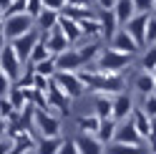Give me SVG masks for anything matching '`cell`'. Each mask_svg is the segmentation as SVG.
Returning a JSON list of instances; mask_svg holds the SVG:
<instances>
[{
    "mask_svg": "<svg viewBox=\"0 0 156 154\" xmlns=\"http://www.w3.org/2000/svg\"><path fill=\"white\" fill-rule=\"evenodd\" d=\"M144 144H119V141H111L106 147V154H144Z\"/></svg>",
    "mask_w": 156,
    "mask_h": 154,
    "instance_id": "cell-28",
    "label": "cell"
},
{
    "mask_svg": "<svg viewBox=\"0 0 156 154\" xmlns=\"http://www.w3.org/2000/svg\"><path fill=\"white\" fill-rule=\"evenodd\" d=\"M61 13H66L68 18H73V20H78V23L86 20V18H96V15H98L91 5H66Z\"/></svg>",
    "mask_w": 156,
    "mask_h": 154,
    "instance_id": "cell-24",
    "label": "cell"
},
{
    "mask_svg": "<svg viewBox=\"0 0 156 154\" xmlns=\"http://www.w3.org/2000/svg\"><path fill=\"white\" fill-rule=\"evenodd\" d=\"M55 61H58V71H81L83 68V58H81V51L78 48H68V51H63L61 56H55Z\"/></svg>",
    "mask_w": 156,
    "mask_h": 154,
    "instance_id": "cell-11",
    "label": "cell"
},
{
    "mask_svg": "<svg viewBox=\"0 0 156 154\" xmlns=\"http://www.w3.org/2000/svg\"><path fill=\"white\" fill-rule=\"evenodd\" d=\"M23 58L18 56V51L13 48V43L8 41L5 46H3V53H0V66H3V73L5 76H10V79L18 83L20 81V76H23Z\"/></svg>",
    "mask_w": 156,
    "mask_h": 154,
    "instance_id": "cell-4",
    "label": "cell"
},
{
    "mask_svg": "<svg viewBox=\"0 0 156 154\" xmlns=\"http://www.w3.org/2000/svg\"><path fill=\"white\" fill-rule=\"evenodd\" d=\"M141 68H144V71H154V68H156V43L146 46V51H144V56H141Z\"/></svg>",
    "mask_w": 156,
    "mask_h": 154,
    "instance_id": "cell-31",
    "label": "cell"
},
{
    "mask_svg": "<svg viewBox=\"0 0 156 154\" xmlns=\"http://www.w3.org/2000/svg\"><path fill=\"white\" fill-rule=\"evenodd\" d=\"M55 83L61 86L71 99H78V96L86 91V83H83V79H81L78 71H58L55 73Z\"/></svg>",
    "mask_w": 156,
    "mask_h": 154,
    "instance_id": "cell-5",
    "label": "cell"
},
{
    "mask_svg": "<svg viewBox=\"0 0 156 154\" xmlns=\"http://www.w3.org/2000/svg\"><path fill=\"white\" fill-rule=\"evenodd\" d=\"M98 20H101V28H103V38L106 41H111V38L119 33V28H123L119 23V18H116L113 10H98Z\"/></svg>",
    "mask_w": 156,
    "mask_h": 154,
    "instance_id": "cell-18",
    "label": "cell"
},
{
    "mask_svg": "<svg viewBox=\"0 0 156 154\" xmlns=\"http://www.w3.org/2000/svg\"><path fill=\"white\" fill-rule=\"evenodd\" d=\"M76 144H78V149H81V154H106V144L96 137V134H83V131H78V137H76Z\"/></svg>",
    "mask_w": 156,
    "mask_h": 154,
    "instance_id": "cell-13",
    "label": "cell"
},
{
    "mask_svg": "<svg viewBox=\"0 0 156 154\" xmlns=\"http://www.w3.org/2000/svg\"><path fill=\"white\" fill-rule=\"evenodd\" d=\"M141 109L149 114L151 119H156V91L149 94V96H141Z\"/></svg>",
    "mask_w": 156,
    "mask_h": 154,
    "instance_id": "cell-32",
    "label": "cell"
},
{
    "mask_svg": "<svg viewBox=\"0 0 156 154\" xmlns=\"http://www.w3.org/2000/svg\"><path fill=\"white\" fill-rule=\"evenodd\" d=\"M63 137H38V141H35V154H58L61 152V147H63Z\"/></svg>",
    "mask_w": 156,
    "mask_h": 154,
    "instance_id": "cell-21",
    "label": "cell"
},
{
    "mask_svg": "<svg viewBox=\"0 0 156 154\" xmlns=\"http://www.w3.org/2000/svg\"><path fill=\"white\" fill-rule=\"evenodd\" d=\"M68 5H91V0H66Z\"/></svg>",
    "mask_w": 156,
    "mask_h": 154,
    "instance_id": "cell-39",
    "label": "cell"
},
{
    "mask_svg": "<svg viewBox=\"0 0 156 154\" xmlns=\"http://www.w3.org/2000/svg\"><path fill=\"white\" fill-rule=\"evenodd\" d=\"M113 13H116V18H119V23L126 25V23H129L139 10H136L133 0H119V3H116V8H113Z\"/></svg>",
    "mask_w": 156,
    "mask_h": 154,
    "instance_id": "cell-23",
    "label": "cell"
},
{
    "mask_svg": "<svg viewBox=\"0 0 156 154\" xmlns=\"http://www.w3.org/2000/svg\"><path fill=\"white\" fill-rule=\"evenodd\" d=\"M149 18H151V13H136L129 23H126L123 28L129 31L136 41H139V46L141 48H146V31H149Z\"/></svg>",
    "mask_w": 156,
    "mask_h": 154,
    "instance_id": "cell-8",
    "label": "cell"
},
{
    "mask_svg": "<svg viewBox=\"0 0 156 154\" xmlns=\"http://www.w3.org/2000/svg\"><path fill=\"white\" fill-rule=\"evenodd\" d=\"M131 114H133V99L126 91L116 94L113 96V119L126 121V119H131Z\"/></svg>",
    "mask_w": 156,
    "mask_h": 154,
    "instance_id": "cell-15",
    "label": "cell"
},
{
    "mask_svg": "<svg viewBox=\"0 0 156 154\" xmlns=\"http://www.w3.org/2000/svg\"><path fill=\"white\" fill-rule=\"evenodd\" d=\"M154 79H156V68H154Z\"/></svg>",
    "mask_w": 156,
    "mask_h": 154,
    "instance_id": "cell-41",
    "label": "cell"
},
{
    "mask_svg": "<svg viewBox=\"0 0 156 154\" xmlns=\"http://www.w3.org/2000/svg\"><path fill=\"white\" fill-rule=\"evenodd\" d=\"M93 3H96V8H98V10H113L119 0H93Z\"/></svg>",
    "mask_w": 156,
    "mask_h": 154,
    "instance_id": "cell-37",
    "label": "cell"
},
{
    "mask_svg": "<svg viewBox=\"0 0 156 154\" xmlns=\"http://www.w3.org/2000/svg\"><path fill=\"white\" fill-rule=\"evenodd\" d=\"M43 41H45L48 48L53 51V56H61L63 51H68V48L73 46L71 41H68V35L61 31V28H53L51 33H43Z\"/></svg>",
    "mask_w": 156,
    "mask_h": 154,
    "instance_id": "cell-14",
    "label": "cell"
},
{
    "mask_svg": "<svg viewBox=\"0 0 156 154\" xmlns=\"http://www.w3.org/2000/svg\"><path fill=\"white\" fill-rule=\"evenodd\" d=\"M33 131H35V137H61V116L48 109H35Z\"/></svg>",
    "mask_w": 156,
    "mask_h": 154,
    "instance_id": "cell-3",
    "label": "cell"
},
{
    "mask_svg": "<svg viewBox=\"0 0 156 154\" xmlns=\"http://www.w3.org/2000/svg\"><path fill=\"white\" fill-rule=\"evenodd\" d=\"M113 141H119V144H146V139L139 134V129L133 127V121L131 119H126L119 124V129H116V139Z\"/></svg>",
    "mask_w": 156,
    "mask_h": 154,
    "instance_id": "cell-10",
    "label": "cell"
},
{
    "mask_svg": "<svg viewBox=\"0 0 156 154\" xmlns=\"http://www.w3.org/2000/svg\"><path fill=\"white\" fill-rule=\"evenodd\" d=\"M101 116L98 114H83V116H78L76 119V129L78 131H83V134H96V137H98V129H101Z\"/></svg>",
    "mask_w": 156,
    "mask_h": 154,
    "instance_id": "cell-20",
    "label": "cell"
},
{
    "mask_svg": "<svg viewBox=\"0 0 156 154\" xmlns=\"http://www.w3.org/2000/svg\"><path fill=\"white\" fill-rule=\"evenodd\" d=\"M58 28L68 35V41H71V43L83 41V28H81V23L73 20V18H68L66 13H61V23H58Z\"/></svg>",
    "mask_w": 156,
    "mask_h": 154,
    "instance_id": "cell-19",
    "label": "cell"
},
{
    "mask_svg": "<svg viewBox=\"0 0 156 154\" xmlns=\"http://www.w3.org/2000/svg\"><path fill=\"white\" fill-rule=\"evenodd\" d=\"M78 51H81L83 63H96V61H98V56L103 53V48H101L98 41H86L81 48H78Z\"/></svg>",
    "mask_w": 156,
    "mask_h": 154,
    "instance_id": "cell-25",
    "label": "cell"
},
{
    "mask_svg": "<svg viewBox=\"0 0 156 154\" xmlns=\"http://www.w3.org/2000/svg\"><path fill=\"white\" fill-rule=\"evenodd\" d=\"M35 28V18L30 13H15V15H3V38L15 41Z\"/></svg>",
    "mask_w": 156,
    "mask_h": 154,
    "instance_id": "cell-1",
    "label": "cell"
},
{
    "mask_svg": "<svg viewBox=\"0 0 156 154\" xmlns=\"http://www.w3.org/2000/svg\"><path fill=\"white\" fill-rule=\"evenodd\" d=\"M133 91L141 94V96H149L156 91V79H154V71H139L133 76Z\"/></svg>",
    "mask_w": 156,
    "mask_h": 154,
    "instance_id": "cell-16",
    "label": "cell"
},
{
    "mask_svg": "<svg viewBox=\"0 0 156 154\" xmlns=\"http://www.w3.org/2000/svg\"><path fill=\"white\" fill-rule=\"evenodd\" d=\"M41 38H43V33L38 31V28H33L30 33H25V35H20V38H15V41H10V43H13V48L18 51V56H20V58L28 63V61H30L33 48L38 46V41H41Z\"/></svg>",
    "mask_w": 156,
    "mask_h": 154,
    "instance_id": "cell-7",
    "label": "cell"
},
{
    "mask_svg": "<svg viewBox=\"0 0 156 154\" xmlns=\"http://www.w3.org/2000/svg\"><path fill=\"white\" fill-rule=\"evenodd\" d=\"M156 43V13H151L149 18V31H146V46Z\"/></svg>",
    "mask_w": 156,
    "mask_h": 154,
    "instance_id": "cell-33",
    "label": "cell"
},
{
    "mask_svg": "<svg viewBox=\"0 0 156 154\" xmlns=\"http://www.w3.org/2000/svg\"><path fill=\"white\" fill-rule=\"evenodd\" d=\"M131 121H133V127L139 129V134L146 139V144H149V139L154 137V131H156V127H154V119L146 114L141 106L139 109H133V114H131Z\"/></svg>",
    "mask_w": 156,
    "mask_h": 154,
    "instance_id": "cell-12",
    "label": "cell"
},
{
    "mask_svg": "<svg viewBox=\"0 0 156 154\" xmlns=\"http://www.w3.org/2000/svg\"><path fill=\"white\" fill-rule=\"evenodd\" d=\"M81 28H83V38H86V41H91V38H103V28H101L98 15L81 20Z\"/></svg>",
    "mask_w": 156,
    "mask_h": 154,
    "instance_id": "cell-26",
    "label": "cell"
},
{
    "mask_svg": "<svg viewBox=\"0 0 156 154\" xmlns=\"http://www.w3.org/2000/svg\"><path fill=\"white\" fill-rule=\"evenodd\" d=\"M154 13H156V5H154Z\"/></svg>",
    "mask_w": 156,
    "mask_h": 154,
    "instance_id": "cell-42",
    "label": "cell"
},
{
    "mask_svg": "<svg viewBox=\"0 0 156 154\" xmlns=\"http://www.w3.org/2000/svg\"><path fill=\"white\" fill-rule=\"evenodd\" d=\"M133 5H136V10H139V13H154L156 0H133Z\"/></svg>",
    "mask_w": 156,
    "mask_h": 154,
    "instance_id": "cell-34",
    "label": "cell"
},
{
    "mask_svg": "<svg viewBox=\"0 0 156 154\" xmlns=\"http://www.w3.org/2000/svg\"><path fill=\"white\" fill-rule=\"evenodd\" d=\"M45 58H53V51L48 48V43L41 38V41H38V46L33 48V53H30V61H28V63H41V61H45Z\"/></svg>",
    "mask_w": 156,
    "mask_h": 154,
    "instance_id": "cell-30",
    "label": "cell"
},
{
    "mask_svg": "<svg viewBox=\"0 0 156 154\" xmlns=\"http://www.w3.org/2000/svg\"><path fill=\"white\" fill-rule=\"evenodd\" d=\"M108 46L111 48H116V51H123V53H131V56H136L141 51V46H139V41L126 31V28H119V33H116L111 41H108Z\"/></svg>",
    "mask_w": 156,
    "mask_h": 154,
    "instance_id": "cell-9",
    "label": "cell"
},
{
    "mask_svg": "<svg viewBox=\"0 0 156 154\" xmlns=\"http://www.w3.org/2000/svg\"><path fill=\"white\" fill-rule=\"evenodd\" d=\"M61 23V10H53V8H43V13L35 18V28L41 33H51L53 28H58Z\"/></svg>",
    "mask_w": 156,
    "mask_h": 154,
    "instance_id": "cell-17",
    "label": "cell"
},
{
    "mask_svg": "<svg viewBox=\"0 0 156 154\" xmlns=\"http://www.w3.org/2000/svg\"><path fill=\"white\" fill-rule=\"evenodd\" d=\"M30 154H35V152H30Z\"/></svg>",
    "mask_w": 156,
    "mask_h": 154,
    "instance_id": "cell-43",
    "label": "cell"
},
{
    "mask_svg": "<svg viewBox=\"0 0 156 154\" xmlns=\"http://www.w3.org/2000/svg\"><path fill=\"white\" fill-rule=\"evenodd\" d=\"M58 154H81V149H78L76 139H66V141H63V147H61V152H58Z\"/></svg>",
    "mask_w": 156,
    "mask_h": 154,
    "instance_id": "cell-36",
    "label": "cell"
},
{
    "mask_svg": "<svg viewBox=\"0 0 156 154\" xmlns=\"http://www.w3.org/2000/svg\"><path fill=\"white\" fill-rule=\"evenodd\" d=\"M15 0H0V8H3V13H8V8H10Z\"/></svg>",
    "mask_w": 156,
    "mask_h": 154,
    "instance_id": "cell-40",
    "label": "cell"
},
{
    "mask_svg": "<svg viewBox=\"0 0 156 154\" xmlns=\"http://www.w3.org/2000/svg\"><path fill=\"white\" fill-rule=\"evenodd\" d=\"M43 8H45V3L43 0H28V13H30L33 18H38L43 13Z\"/></svg>",
    "mask_w": 156,
    "mask_h": 154,
    "instance_id": "cell-35",
    "label": "cell"
},
{
    "mask_svg": "<svg viewBox=\"0 0 156 154\" xmlns=\"http://www.w3.org/2000/svg\"><path fill=\"white\" fill-rule=\"evenodd\" d=\"M30 66H33L41 76H48V79H55V73H58V61H55V56H53V58L41 61V63H30Z\"/></svg>",
    "mask_w": 156,
    "mask_h": 154,
    "instance_id": "cell-29",
    "label": "cell"
},
{
    "mask_svg": "<svg viewBox=\"0 0 156 154\" xmlns=\"http://www.w3.org/2000/svg\"><path fill=\"white\" fill-rule=\"evenodd\" d=\"M43 3H45V8H53V10H63L68 5L66 0H43Z\"/></svg>",
    "mask_w": 156,
    "mask_h": 154,
    "instance_id": "cell-38",
    "label": "cell"
},
{
    "mask_svg": "<svg viewBox=\"0 0 156 154\" xmlns=\"http://www.w3.org/2000/svg\"><path fill=\"white\" fill-rule=\"evenodd\" d=\"M133 61L131 53H123V51H116V48H103V53L98 56L96 61V68L103 71V73H121L123 68H129Z\"/></svg>",
    "mask_w": 156,
    "mask_h": 154,
    "instance_id": "cell-2",
    "label": "cell"
},
{
    "mask_svg": "<svg viewBox=\"0 0 156 154\" xmlns=\"http://www.w3.org/2000/svg\"><path fill=\"white\" fill-rule=\"evenodd\" d=\"M71 96H68L61 86L55 83V79L51 81V89H48V111H53L58 114V116H63V114L71 111Z\"/></svg>",
    "mask_w": 156,
    "mask_h": 154,
    "instance_id": "cell-6",
    "label": "cell"
},
{
    "mask_svg": "<svg viewBox=\"0 0 156 154\" xmlns=\"http://www.w3.org/2000/svg\"><path fill=\"white\" fill-rule=\"evenodd\" d=\"M119 119H103L101 121V129H98V139L103 141V144H111L113 139H116V129H119Z\"/></svg>",
    "mask_w": 156,
    "mask_h": 154,
    "instance_id": "cell-27",
    "label": "cell"
},
{
    "mask_svg": "<svg viewBox=\"0 0 156 154\" xmlns=\"http://www.w3.org/2000/svg\"><path fill=\"white\" fill-rule=\"evenodd\" d=\"M93 111L98 114L101 119H113V96L111 94H96Z\"/></svg>",
    "mask_w": 156,
    "mask_h": 154,
    "instance_id": "cell-22",
    "label": "cell"
}]
</instances>
